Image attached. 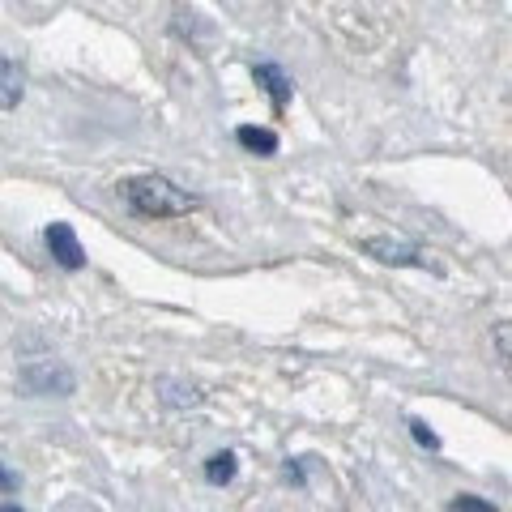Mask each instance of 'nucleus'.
<instances>
[{
	"mask_svg": "<svg viewBox=\"0 0 512 512\" xmlns=\"http://www.w3.org/2000/svg\"><path fill=\"white\" fill-rule=\"evenodd\" d=\"M410 427V436H414V444H423V448H431V453H436V448H440V436H436V431H431L423 419H410L406 423Z\"/></svg>",
	"mask_w": 512,
	"mask_h": 512,
	"instance_id": "9b49d317",
	"label": "nucleus"
},
{
	"mask_svg": "<svg viewBox=\"0 0 512 512\" xmlns=\"http://www.w3.org/2000/svg\"><path fill=\"white\" fill-rule=\"evenodd\" d=\"M235 141L248 154H261V158H274L278 154V133H274V128H252V124H244V128H235Z\"/></svg>",
	"mask_w": 512,
	"mask_h": 512,
	"instance_id": "6e6552de",
	"label": "nucleus"
},
{
	"mask_svg": "<svg viewBox=\"0 0 512 512\" xmlns=\"http://www.w3.org/2000/svg\"><path fill=\"white\" fill-rule=\"evenodd\" d=\"M120 197L137 218H184L197 210V197H188L167 175H133L120 184Z\"/></svg>",
	"mask_w": 512,
	"mask_h": 512,
	"instance_id": "f257e3e1",
	"label": "nucleus"
},
{
	"mask_svg": "<svg viewBox=\"0 0 512 512\" xmlns=\"http://www.w3.org/2000/svg\"><path fill=\"white\" fill-rule=\"evenodd\" d=\"M252 77H256V86H265V94H269V99H274V107H278V111H282L286 103H291L295 82H291V77H286V73L278 69V64H256Z\"/></svg>",
	"mask_w": 512,
	"mask_h": 512,
	"instance_id": "0eeeda50",
	"label": "nucleus"
},
{
	"mask_svg": "<svg viewBox=\"0 0 512 512\" xmlns=\"http://www.w3.org/2000/svg\"><path fill=\"white\" fill-rule=\"evenodd\" d=\"M491 342H495V350H500V359L512 367V320H500V325L491 329Z\"/></svg>",
	"mask_w": 512,
	"mask_h": 512,
	"instance_id": "9d476101",
	"label": "nucleus"
},
{
	"mask_svg": "<svg viewBox=\"0 0 512 512\" xmlns=\"http://www.w3.org/2000/svg\"><path fill=\"white\" fill-rule=\"evenodd\" d=\"M239 470V457L235 453H214L210 461H205V483H214V487H227L231 478Z\"/></svg>",
	"mask_w": 512,
	"mask_h": 512,
	"instance_id": "1a4fd4ad",
	"label": "nucleus"
},
{
	"mask_svg": "<svg viewBox=\"0 0 512 512\" xmlns=\"http://www.w3.org/2000/svg\"><path fill=\"white\" fill-rule=\"evenodd\" d=\"M18 384L30 397H73L77 393V372L64 367V363L43 359V363H26L18 372Z\"/></svg>",
	"mask_w": 512,
	"mask_h": 512,
	"instance_id": "7ed1b4c3",
	"label": "nucleus"
},
{
	"mask_svg": "<svg viewBox=\"0 0 512 512\" xmlns=\"http://www.w3.org/2000/svg\"><path fill=\"white\" fill-rule=\"evenodd\" d=\"M26 94V69L13 56L0 52V111H13Z\"/></svg>",
	"mask_w": 512,
	"mask_h": 512,
	"instance_id": "423d86ee",
	"label": "nucleus"
},
{
	"mask_svg": "<svg viewBox=\"0 0 512 512\" xmlns=\"http://www.w3.org/2000/svg\"><path fill=\"white\" fill-rule=\"evenodd\" d=\"M43 244H47V252H52V261L60 269H82L86 265V248H82V239H77V231L69 227V222H52V227L43 231Z\"/></svg>",
	"mask_w": 512,
	"mask_h": 512,
	"instance_id": "20e7f679",
	"label": "nucleus"
},
{
	"mask_svg": "<svg viewBox=\"0 0 512 512\" xmlns=\"http://www.w3.org/2000/svg\"><path fill=\"white\" fill-rule=\"evenodd\" d=\"M286 478H291L295 487H303V470H299V461H286Z\"/></svg>",
	"mask_w": 512,
	"mask_h": 512,
	"instance_id": "ddd939ff",
	"label": "nucleus"
},
{
	"mask_svg": "<svg viewBox=\"0 0 512 512\" xmlns=\"http://www.w3.org/2000/svg\"><path fill=\"white\" fill-rule=\"evenodd\" d=\"M0 487H5V491H18V478H13L5 466H0Z\"/></svg>",
	"mask_w": 512,
	"mask_h": 512,
	"instance_id": "4468645a",
	"label": "nucleus"
},
{
	"mask_svg": "<svg viewBox=\"0 0 512 512\" xmlns=\"http://www.w3.org/2000/svg\"><path fill=\"white\" fill-rule=\"evenodd\" d=\"M359 252L372 256L380 265H397V269H431V274H444V269L431 261V252H423L410 239H393V235H367L359 239Z\"/></svg>",
	"mask_w": 512,
	"mask_h": 512,
	"instance_id": "f03ea898",
	"label": "nucleus"
},
{
	"mask_svg": "<svg viewBox=\"0 0 512 512\" xmlns=\"http://www.w3.org/2000/svg\"><path fill=\"white\" fill-rule=\"evenodd\" d=\"M453 512H495L491 500H478V495H457V500H448Z\"/></svg>",
	"mask_w": 512,
	"mask_h": 512,
	"instance_id": "f8f14e48",
	"label": "nucleus"
},
{
	"mask_svg": "<svg viewBox=\"0 0 512 512\" xmlns=\"http://www.w3.org/2000/svg\"><path fill=\"white\" fill-rule=\"evenodd\" d=\"M154 393H158V402L171 406V410H192V406L205 402L201 384L197 380H180V376H158L154 380Z\"/></svg>",
	"mask_w": 512,
	"mask_h": 512,
	"instance_id": "39448f33",
	"label": "nucleus"
}]
</instances>
